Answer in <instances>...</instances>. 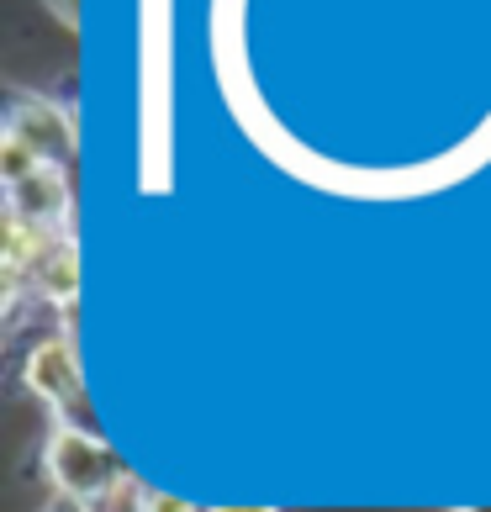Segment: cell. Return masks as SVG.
Instances as JSON below:
<instances>
[{
	"label": "cell",
	"mask_w": 491,
	"mask_h": 512,
	"mask_svg": "<svg viewBox=\"0 0 491 512\" xmlns=\"http://www.w3.org/2000/svg\"><path fill=\"white\" fill-rule=\"evenodd\" d=\"M43 470H48V481L64 502H80L90 512L101 502H111L117 491H127V481H132L101 433L64 428V423H53L48 444H43Z\"/></svg>",
	"instance_id": "1"
},
{
	"label": "cell",
	"mask_w": 491,
	"mask_h": 512,
	"mask_svg": "<svg viewBox=\"0 0 491 512\" xmlns=\"http://www.w3.org/2000/svg\"><path fill=\"white\" fill-rule=\"evenodd\" d=\"M22 381L27 391L53 412V423L64 428H90V396H85V370H80V354H74V338L69 333H53L43 344H32L27 365H22Z\"/></svg>",
	"instance_id": "2"
},
{
	"label": "cell",
	"mask_w": 491,
	"mask_h": 512,
	"mask_svg": "<svg viewBox=\"0 0 491 512\" xmlns=\"http://www.w3.org/2000/svg\"><path fill=\"white\" fill-rule=\"evenodd\" d=\"M6 132H11V138H22L43 164L64 169V159L74 154V117L59 101H48V96H16L11 117H6Z\"/></svg>",
	"instance_id": "3"
},
{
	"label": "cell",
	"mask_w": 491,
	"mask_h": 512,
	"mask_svg": "<svg viewBox=\"0 0 491 512\" xmlns=\"http://www.w3.org/2000/svg\"><path fill=\"white\" fill-rule=\"evenodd\" d=\"M6 212L37 222V227H64L69 222V175L59 164H37L27 180L6 185Z\"/></svg>",
	"instance_id": "4"
},
{
	"label": "cell",
	"mask_w": 491,
	"mask_h": 512,
	"mask_svg": "<svg viewBox=\"0 0 491 512\" xmlns=\"http://www.w3.org/2000/svg\"><path fill=\"white\" fill-rule=\"evenodd\" d=\"M32 286L43 301H53V307H74V296H80V259H74V243L59 238L53 249L37 259V270H32Z\"/></svg>",
	"instance_id": "5"
},
{
	"label": "cell",
	"mask_w": 491,
	"mask_h": 512,
	"mask_svg": "<svg viewBox=\"0 0 491 512\" xmlns=\"http://www.w3.org/2000/svg\"><path fill=\"white\" fill-rule=\"evenodd\" d=\"M37 164H43V159H37V154H32V148H27L22 138H11V132H6V138H0V180H6V185L27 180Z\"/></svg>",
	"instance_id": "6"
},
{
	"label": "cell",
	"mask_w": 491,
	"mask_h": 512,
	"mask_svg": "<svg viewBox=\"0 0 491 512\" xmlns=\"http://www.w3.org/2000/svg\"><path fill=\"white\" fill-rule=\"evenodd\" d=\"M132 512H201V507L185 502V497H169L159 486H138L132 491Z\"/></svg>",
	"instance_id": "7"
},
{
	"label": "cell",
	"mask_w": 491,
	"mask_h": 512,
	"mask_svg": "<svg viewBox=\"0 0 491 512\" xmlns=\"http://www.w3.org/2000/svg\"><path fill=\"white\" fill-rule=\"evenodd\" d=\"M206 512H280V507H206Z\"/></svg>",
	"instance_id": "8"
},
{
	"label": "cell",
	"mask_w": 491,
	"mask_h": 512,
	"mask_svg": "<svg viewBox=\"0 0 491 512\" xmlns=\"http://www.w3.org/2000/svg\"><path fill=\"white\" fill-rule=\"evenodd\" d=\"M48 512H90V507H80V502H64V497H59V502H53Z\"/></svg>",
	"instance_id": "9"
},
{
	"label": "cell",
	"mask_w": 491,
	"mask_h": 512,
	"mask_svg": "<svg viewBox=\"0 0 491 512\" xmlns=\"http://www.w3.org/2000/svg\"><path fill=\"white\" fill-rule=\"evenodd\" d=\"M59 16H64V22H74V6H69V0H59Z\"/></svg>",
	"instance_id": "10"
},
{
	"label": "cell",
	"mask_w": 491,
	"mask_h": 512,
	"mask_svg": "<svg viewBox=\"0 0 491 512\" xmlns=\"http://www.w3.org/2000/svg\"><path fill=\"white\" fill-rule=\"evenodd\" d=\"M455 512H491V507H455Z\"/></svg>",
	"instance_id": "11"
}]
</instances>
